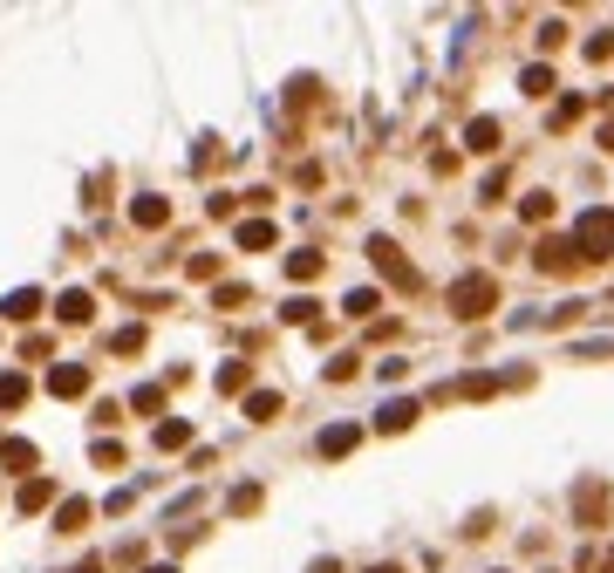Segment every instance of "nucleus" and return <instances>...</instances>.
Returning a JSON list of instances; mask_svg holds the SVG:
<instances>
[{
  "label": "nucleus",
  "mask_w": 614,
  "mask_h": 573,
  "mask_svg": "<svg viewBox=\"0 0 614 573\" xmlns=\"http://www.w3.org/2000/svg\"><path fill=\"white\" fill-rule=\"evenodd\" d=\"M492 307H499V280L492 273H464L451 287V314H464V321H485Z\"/></svg>",
  "instance_id": "f257e3e1"
},
{
  "label": "nucleus",
  "mask_w": 614,
  "mask_h": 573,
  "mask_svg": "<svg viewBox=\"0 0 614 573\" xmlns=\"http://www.w3.org/2000/svg\"><path fill=\"white\" fill-rule=\"evenodd\" d=\"M574 246H580V260H614V212L608 205H601V212H580Z\"/></svg>",
  "instance_id": "f03ea898"
},
{
  "label": "nucleus",
  "mask_w": 614,
  "mask_h": 573,
  "mask_svg": "<svg viewBox=\"0 0 614 573\" xmlns=\"http://www.w3.org/2000/svg\"><path fill=\"white\" fill-rule=\"evenodd\" d=\"M369 260H376V273H383V280H396V287H417V267L403 260V246H396V239H369Z\"/></svg>",
  "instance_id": "7ed1b4c3"
},
{
  "label": "nucleus",
  "mask_w": 614,
  "mask_h": 573,
  "mask_svg": "<svg viewBox=\"0 0 614 573\" xmlns=\"http://www.w3.org/2000/svg\"><path fill=\"white\" fill-rule=\"evenodd\" d=\"M533 267H539V273H574V267H580V246H574V239H539Z\"/></svg>",
  "instance_id": "20e7f679"
},
{
  "label": "nucleus",
  "mask_w": 614,
  "mask_h": 573,
  "mask_svg": "<svg viewBox=\"0 0 614 573\" xmlns=\"http://www.w3.org/2000/svg\"><path fill=\"white\" fill-rule=\"evenodd\" d=\"M82 389H89V369H82V362L48 369V396H62V403H69V396H82Z\"/></svg>",
  "instance_id": "39448f33"
},
{
  "label": "nucleus",
  "mask_w": 614,
  "mask_h": 573,
  "mask_svg": "<svg viewBox=\"0 0 614 573\" xmlns=\"http://www.w3.org/2000/svg\"><path fill=\"white\" fill-rule=\"evenodd\" d=\"M355 444H362V423H328L321 430V458H348Z\"/></svg>",
  "instance_id": "423d86ee"
},
{
  "label": "nucleus",
  "mask_w": 614,
  "mask_h": 573,
  "mask_svg": "<svg viewBox=\"0 0 614 573\" xmlns=\"http://www.w3.org/2000/svg\"><path fill=\"white\" fill-rule=\"evenodd\" d=\"M130 219H137V226H144V232H157V226H164V219H171V205L144 191V198H130Z\"/></svg>",
  "instance_id": "0eeeda50"
},
{
  "label": "nucleus",
  "mask_w": 614,
  "mask_h": 573,
  "mask_svg": "<svg viewBox=\"0 0 614 573\" xmlns=\"http://www.w3.org/2000/svg\"><path fill=\"white\" fill-rule=\"evenodd\" d=\"M0 464H7V471H35V444H28V437H0Z\"/></svg>",
  "instance_id": "6e6552de"
},
{
  "label": "nucleus",
  "mask_w": 614,
  "mask_h": 573,
  "mask_svg": "<svg viewBox=\"0 0 614 573\" xmlns=\"http://www.w3.org/2000/svg\"><path fill=\"white\" fill-rule=\"evenodd\" d=\"M0 314H7V321H35V314H41V294H35V287H14V294L0 301Z\"/></svg>",
  "instance_id": "1a4fd4ad"
},
{
  "label": "nucleus",
  "mask_w": 614,
  "mask_h": 573,
  "mask_svg": "<svg viewBox=\"0 0 614 573\" xmlns=\"http://www.w3.org/2000/svg\"><path fill=\"white\" fill-rule=\"evenodd\" d=\"M410 423H417V403H410V396H389L383 417H376V430H410Z\"/></svg>",
  "instance_id": "9d476101"
},
{
  "label": "nucleus",
  "mask_w": 614,
  "mask_h": 573,
  "mask_svg": "<svg viewBox=\"0 0 614 573\" xmlns=\"http://www.w3.org/2000/svg\"><path fill=\"white\" fill-rule=\"evenodd\" d=\"M14 505H21V512H48V505H55V485H48V478H28V485L14 492Z\"/></svg>",
  "instance_id": "9b49d317"
},
{
  "label": "nucleus",
  "mask_w": 614,
  "mask_h": 573,
  "mask_svg": "<svg viewBox=\"0 0 614 573\" xmlns=\"http://www.w3.org/2000/svg\"><path fill=\"white\" fill-rule=\"evenodd\" d=\"M232 239H239L246 253H267V246H273V226H267V219H239V232H232Z\"/></svg>",
  "instance_id": "f8f14e48"
},
{
  "label": "nucleus",
  "mask_w": 614,
  "mask_h": 573,
  "mask_svg": "<svg viewBox=\"0 0 614 573\" xmlns=\"http://www.w3.org/2000/svg\"><path fill=\"white\" fill-rule=\"evenodd\" d=\"M55 314H62V321H69V328H76V321H89V314H96V301H89V294H82V287H69V294H62V301H55Z\"/></svg>",
  "instance_id": "ddd939ff"
},
{
  "label": "nucleus",
  "mask_w": 614,
  "mask_h": 573,
  "mask_svg": "<svg viewBox=\"0 0 614 573\" xmlns=\"http://www.w3.org/2000/svg\"><path fill=\"white\" fill-rule=\"evenodd\" d=\"M246 417L273 423V417H280V396H273V389H246Z\"/></svg>",
  "instance_id": "4468645a"
},
{
  "label": "nucleus",
  "mask_w": 614,
  "mask_h": 573,
  "mask_svg": "<svg viewBox=\"0 0 614 573\" xmlns=\"http://www.w3.org/2000/svg\"><path fill=\"white\" fill-rule=\"evenodd\" d=\"M55 526H62V533H82V526H89V498H62Z\"/></svg>",
  "instance_id": "2eb2a0df"
},
{
  "label": "nucleus",
  "mask_w": 614,
  "mask_h": 573,
  "mask_svg": "<svg viewBox=\"0 0 614 573\" xmlns=\"http://www.w3.org/2000/svg\"><path fill=\"white\" fill-rule=\"evenodd\" d=\"M464 144H471V151H499V123H492V116H478V123L464 130Z\"/></svg>",
  "instance_id": "dca6fc26"
},
{
  "label": "nucleus",
  "mask_w": 614,
  "mask_h": 573,
  "mask_svg": "<svg viewBox=\"0 0 614 573\" xmlns=\"http://www.w3.org/2000/svg\"><path fill=\"white\" fill-rule=\"evenodd\" d=\"M185 444H192V423H157V451H185Z\"/></svg>",
  "instance_id": "f3484780"
},
{
  "label": "nucleus",
  "mask_w": 614,
  "mask_h": 573,
  "mask_svg": "<svg viewBox=\"0 0 614 573\" xmlns=\"http://www.w3.org/2000/svg\"><path fill=\"white\" fill-rule=\"evenodd\" d=\"M348 314H355V321H369V314H376V307H383V294H376V287H355V294H348Z\"/></svg>",
  "instance_id": "a211bd4d"
},
{
  "label": "nucleus",
  "mask_w": 614,
  "mask_h": 573,
  "mask_svg": "<svg viewBox=\"0 0 614 573\" xmlns=\"http://www.w3.org/2000/svg\"><path fill=\"white\" fill-rule=\"evenodd\" d=\"M28 403V376H0V410H21Z\"/></svg>",
  "instance_id": "6ab92c4d"
},
{
  "label": "nucleus",
  "mask_w": 614,
  "mask_h": 573,
  "mask_svg": "<svg viewBox=\"0 0 614 573\" xmlns=\"http://www.w3.org/2000/svg\"><path fill=\"white\" fill-rule=\"evenodd\" d=\"M328 267V260H321V253H287V273H294V280H314V273Z\"/></svg>",
  "instance_id": "aec40b11"
},
{
  "label": "nucleus",
  "mask_w": 614,
  "mask_h": 573,
  "mask_svg": "<svg viewBox=\"0 0 614 573\" xmlns=\"http://www.w3.org/2000/svg\"><path fill=\"white\" fill-rule=\"evenodd\" d=\"M130 410H144V417H151V410H164V382H144V389L130 396Z\"/></svg>",
  "instance_id": "412c9836"
},
{
  "label": "nucleus",
  "mask_w": 614,
  "mask_h": 573,
  "mask_svg": "<svg viewBox=\"0 0 614 573\" xmlns=\"http://www.w3.org/2000/svg\"><path fill=\"white\" fill-rule=\"evenodd\" d=\"M239 389H246V362H226L219 369V396H239Z\"/></svg>",
  "instance_id": "4be33fe9"
},
{
  "label": "nucleus",
  "mask_w": 614,
  "mask_h": 573,
  "mask_svg": "<svg viewBox=\"0 0 614 573\" xmlns=\"http://www.w3.org/2000/svg\"><path fill=\"white\" fill-rule=\"evenodd\" d=\"M519 212L539 226V219H553V198H546V191H533V198H519Z\"/></svg>",
  "instance_id": "5701e85b"
},
{
  "label": "nucleus",
  "mask_w": 614,
  "mask_h": 573,
  "mask_svg": "<svg viewBox=\"0 0 614 573\" xmlns=\"http://www.w3.org/2000/svg\"><path fill=\"white\" fill-rule=\"evenodd\" d=\"M546 89H553V69L533 62V69H526V96H546Z\"/></svg>",
  "instance_id": "b1692460"
},
{
  "label": "nucleus",
  "mask_w": 614,
  "mask_h": 573,
  "mask_svg": "<svg viewBox=\"0 0 614 573\" xmlns=\"http://www.w3.org/2000/svg\"><path fill=\"white\" fill-rule=\"evenodd\" d=\"M116 355H137V348H144V328H116Z\"/></svg>",
  "instance_id": "393cba45"
},
{
  "label": "nucleus",
  "mask_w": 614,
  "mask_h": 573,
  "mask_svg": "<svg viewBox=\"0 0 614 573\" xmlns=\"http://www.w3.org/2000/svg\"><path fill=\"white\" fill-rule=\"evenodd\" d=\"M232 512H260V485H239V492H232Z\"/></svg>",
  "instance_id": "a878e982"
},
{
  "label": "nucleus",
  "mask_w": 614,
  "mask_h": 573,
  "mask_svg": "<svg viewBox=\"0 0 614 573\" xmlns=\"http://www.w3.org/2000/svg\"><path fill=\"white\" fill-rule=\"evenodd\" d=\"M280 321H294V328H301V321H314V301H287V307H280Z\"/></svg>",
  "instance_id": "bb28decb"
},
{
  "label": "nucleus",
  "mask_w": 614,
  "mask_h": 573,
  "mask_svg": "<svg viewBox=\"0 0 614 573\" xmlns=\"http://www.w3.org/2000/svg\"><path fill=\"white\" fill-rule=\"evenodd\" d=\"M307 573H342V567H335V560H314V567H307Z\"/></svg>",
  "instance_id": "cd10ccee"
},
{
  "label": "nucleus",
  "mask_w": 614,
  "mask_h": 573,
  "mask_svg": "<svg viewBox=\"0 0 614 573\" xmlns=\"http://www.w3.org/2000/svg\"><path fill=\"white\" fill-rule=\"evenodd\" d=\"M76 573H103V567H96V560H89V567H76Z\"/></svg>",
  "instance_id": "c85d7f7f"
},
{
  "label": "nucleus",
  "mask_w": 614,
  "mask_h": 573,
  "mask_svg": "<svg viewBox=\"0 0 614 573\" xmlns=\"http://www.w3.org/2000/svg\"><path fill=\"white\" fill-rule=\"evenodd\" d=\"M144 573H178V567H144Z\"/></svg>",
  "instance_id": "c756f323"
},
{
  "label": "nucleus",
  "mask_w": 614,
  "mask_h": 573,
  "mask_svg": "<svg viewBox=\"0 0 614 573\" xmlns=\"http://www.w3.org/2000/svg\"><path fill=\"white\" fill-rule=\"evenodd\" d=\"M369 573H403V567H369Z\"/></svg>",
  "instance_id": "7c9ffc66"
}]
</instances>
